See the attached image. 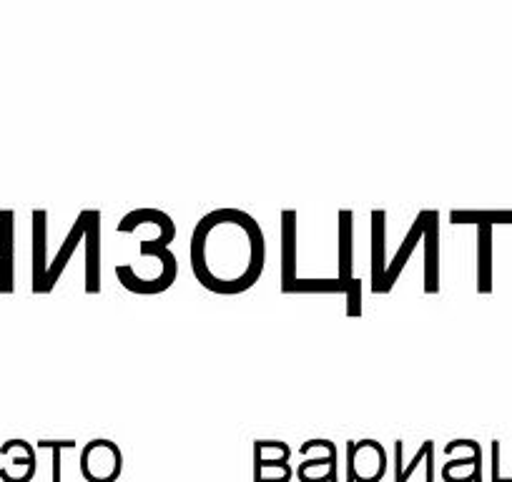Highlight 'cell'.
<instances>
[{"label": "cell", "instance_id": "1", "mask_svg": "<svg viewBox=\"0 0 512 482\" xmlns=\"http://www.w3.org/2000/svg\"><path fill=\"white\" fill-rule=\"evenodd\" d=\"M189 254L196 282L224 297L249 292L267 264L262 226L241 209H216L201 216Z\"/></svg>", "mask_w": 512, "mask_h": 482}, {"label": "cell", "instance_id": "2", "mask_svg": "<svg viewBox=\"0 0 512 482\" xmlns=\"http://www.w3.org/2000/svg\"><path fill=\"white\" fill-rule=\"evenodd\" d=\"M123 470V455L116 442L91 440L81 450V475L88 482H116Z\"/></svg>", "mask_w": 512, "mask_h": 482}, {"label": "cell", "instance_id": "3", "mask_svg": "<svg viewBox=\"0 0 512 482\" xmlns=\"http://www.w3.org/2000/svg\"><path fill=\"white\" fill-rule=\"evenodd\" d=\"M387 472V452L377 440L347 442V482H379Z\"/></svg>", "mask_w": 512, "mask_h": 482}, {"label": "cell", "instance_id": "4", "mask_svg": "<svg viewBox=\"0 0 512 482\" xmlns=\"http://www.w3.org/2000/svg\"><path fill=\"white\" fill-rule=\"evenodd\" d=\"M292 447L282 440L254 442V482H289L294 477Z\"/></svg>", "mask_w": 512, "mask_h": 482}, {"label": "cell", "instance_id": "5", "mask_svg": "<svg viewBox=\"0 0 512 482\" xmlns=\"http://www.w3.org/2000/svg\"><path fill=\"white\" fill-rule=\"evenodd\" d=\"M96 219H101V211H98V209H86V211H81V214H78L76 224L71 226L68 236H66V239H63L61 249H58V254H56V257H53V262L48 264V272H46V279H43L41 294H48L53 287H56V282H58V279H61V274L66 272V267H68V262H71V257H73V254H76L78 244H81V241H86L88 229H91V224Z\"/></svg>", "mask_w": 512, "mask_h": 482}, {"label": "cell", "instance_id": "6", "mask_svg": "<svg viewBox=\"0 0 512 482\" xmlns=\"http://www.w3.org/2000/svg\"><path fill=\"white\" fill-rule=\"evenodd\" d=\"M422 247H425V294L440 292V214L435 209L420 211Z\"/></svg>", "mask_w": 512, "mask_h": 482}, {"label": "cell", "instance_id": "7", "mask_svg": "<svg viewBox=\"0 0 512 482\" xmlns=\"http://www.w3.org/2000/svg\"><path fill=\"white\" fill-rule=\"evenodd\" d=\"M319 447H322V455L299 462V482H337V445L319 437Z\"/></svg>", "mask_w": 512, "mask_h": 482}, {"label": "cell", "instance_id": "8", "mask_svg": "<svg viewBox=\"0 0 512 482\" xmlns=\"http://www.w3.org/2000/svg\"><path fill=\"white\" fill-rule=\"evenodd\" d=\"M297 211H282V292L297 282Z\"/></svg>", "mask_w": 512, "mask_h": 482}, {"label": "cell", "instance_id": "9", "mask_svg": "<svg viewBox=\"0 0 512 482\" xmlns=\"http://www.w3.org/2000/svg\"><path fill=\"white\" fill-rule=\"evenodd\" d=\"M372 219V292L382 294L384 272L390 262H384V234H387V211L374 209L369 214Z\"/></svg>", "mask_w": 512, "mask_h": 482}, {"label": "cell", "instance_id": "10", "mask_svg": "<svg viewBox=\"0 0 512 482\" xmlns=\"http://www.w3.org/2000/svg\"><path fill=\"white\" fill-rule=\"evenodd\" d=\"M442 480L445 482H482V450L475 440H470L467 457L445 462L442 467Z\"/></svg>", "mask_w": 512, "mask_h": 482}, {"label": "cell", "instance_id": "11", "mask_svg": "<svg viewBox=\"0 0 512 482\" xmlns=\"http://www.w3.org/2000/svg\"><path fill=\"white\" fill-rule=\"evenodd\" d=\"M477 292H492V226H477Z\"/></svg>", "mask_w": 512, "mask_h": 482}, {"label": "cell", "instance_id": "12", "mask_svg": "<svg viewBox=\"0 0 512 482\" xmlns=\"http://www.w3.org/2000/svg\"><path fill=\"white\" fill-rule=\"evenodd\" d=\"M352 234H354V224H352V211L342 209L339 211V274L337 279L344 284L354 282L352 274Z\"/></svg>", "mask_w": 512, "mask_h": 482}, {"label": "cell", "instance_id": "13", "mask_svg": "<svg viewBox=\"0 0 512 482\" xmlns=\"http://www.w3.org/2000/svg\"><path fill=\"white\" fill-rule=\"evenodd\" d=\"M402 450H405V442L397 440L395 442V482H410L412 472L417 470V465H420V462H435V442L432 440L422 442V447L417 450V455L412 457L410 465H405V462H402V457H400Z\"/></svg>", "mask_w": 512, "mask_h": 482}, {"label": "cell", "instance_id": "14", "mask_svg": "<svg viewBox=\"0 0 512 482\" xmlns=\"http://www.w3.org/2000/svg\"><path fill=\"white\" fill-rule=\"evenodd\" d=\"M357 282V279H354ZM352 284H344L339 282L337 277L334 279H302L299 277L292 287L287 289V294H344L347 297L349 289L354 287Z\"/></svg>", "mask_w": 512, "mask_h": 482}, {"label": "cell", "instance_id": "15", "mask_svg": "<svg viewBox=\"0 0 512 482\" xmlns=\"http://www.w3.org/2000/svg\"><path fill=\"white\" fill-rule=\"evenodd\" d=\"M450 224H475V226H495L512 224L510 211H450Z\"/></svg>", "mask_w": 512, "mask_h": 482}, {"label": "cell", "instance_id": "16", "mask_svg": "<svg viewBox=\"0 0 512 482\" xmlns=\"http://www.w3.org/2000/svg\"><path fill=\"white\" fill-rule=\"evenodd\" d=\"M38 447H48V450H53V482H61V452L76 450V442L73 440H63V442L41 440L38 442Z\"/></svg>", "mask_w": 512, "mask_h": 482}]
</instances>
